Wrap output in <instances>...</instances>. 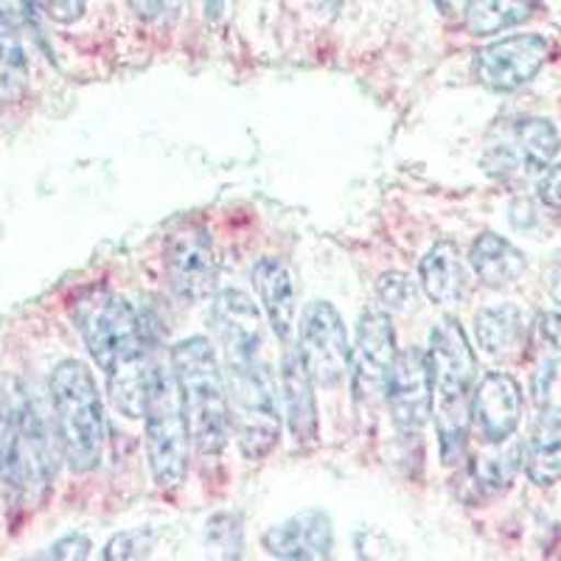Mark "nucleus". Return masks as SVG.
<instances>
[{
  "mask_svg": "<svg viewBox=\"0 0 561 561\" xmlns=\"http://www.w3.org/2000/svg\"><path fill=\"white\" fill-rule=\"evenodd\" d=\"M430 368H433V415L438 430L440 460L458 463L472 430V399L478 388V359L463 325L440 318L430 334Z\"/></svg>",
  "mask_w": 561,
  "mask_h": 561,
  "instance_id": "f257e3e1",
  "label": "nucleus"
},
{
  "mask_svg": "<svg viewBox=\"0 0 561 561\" xmlns=\"http://www.w3.org/2000/svg\"><path fill=\"white\" fill-rule=\"evenodd\" d=\"M192 444L203 458L219 455L230 435V404L225 370L205 337H188L172 351Z\"/></svg>",
  "mask_w": 561,
  "mask_h": 561,
  "instance_id": "f03ea898",
  "label": "nucleus"
},
{
  "mask_svg": "<svg viewBox=\"0 0 561 561\" xmlns=\"http://www.w3.org/2000/svg\"><path fill=\"white\" fill-rule=\"evenodd\" d=\"M57 438L77 474L93 472L104 449V408L96 379L79 359H65L51 374Z\"/></svg>",
  "mask_w": 561,
  "mask_h": 561,
  "instance_id": "7ed1b4c3",
  "label": "nucleus"
},
{
  "mask_svg": "<svg viewBox=\"0 0 561 561\" xmlns=\"http://www.w3.org/2000/svg\"><path fill=\"white\" fill-rule=\"evenodd\" d=\"M230 430L244 458L259 460L278 444L280 413L275 379L262 351H244L225 357Z\"/></svg>",
  "mask_w": 561,
  "mask_h": 561,
  "instance_id": "20e7f679",
  "label": "nucleus"
},
{
  "mask_svg": "<svg viewBox=\"0 0 561 561\" xmlns=\"http://www.w3.org/2000/svg\"><path fill=\"white\" fill-rule=\"evenodd\" d=\"M144 421H147V453L154 483L160 489H178L188 472L192 433H188L174 365H163L158 359L152 363Z\"/></svg>",
  "mask_w": 561,
  "mask_h": 561,
  "instance_id": "39448f33",
  "label": "nucleus"
},
{
  "mask_svg": "<svg viewBox=\"0 0 561 561\" xmlns=\"http://www.w3.org/2000/svg\"><path fill=\"white\" fill-rule=\"evenodd\" d=\"M73 323L104 374L147 354L144 325L127 300L110 289H90L73 304Z\"/></svg>",
  "mask_w": 561,
  "mask_h": 561,
  "instance_id": "423d86ee",
  "label": "nucleus"
},
{
  "mask_svg": "<svg viewBox=\"0 0 561 561\" xmlns=\"http://www.w3.org/2000/svg\"><path fill=\"white\" fill-rule=\"evenodd\" d=\"M559 149L556 127L545 118L505 122L491 133L485 144L483 167L497 180L539 178L548 172Z\"/></svg>",
  "mask_w": 561,
  "mask_h": 561,
  "instance_id": "0eeeda50",
  "label": "nucleus"
},
{
  "mask_svg": "<svg viewBox=\"0 0 561 561\" xmlns=\"http://www.w3.org/2000/svg\"><path fill=\"white\" fill-rule=\"evenodd\" d=\"M300 357L314 388H337L351 363L343 318L329 300H314L300 318Z\"/></svg>",
  "mask_w": 561,
  "mask_h": 561,
  "instance_id": "6e6552de",
  "label": "nucleus"
},
{
  "mask_svg": "<svg viewBox=\"0 0 561 561\" xmlns=\"http://www.w3.org/2000/svg\"><path fill=\"white\" fill-rule=\"evenodd\" d=\"M163 267L169 287L183 304H203L217 287V253L208 230L185 225L172 233L163 253Z\"/></svg>",
  "mask_w": 561,
  "mask_h": 561,
  "instance_id": "1a4fd4ad",
  "label": "nucleus"
},
{
  "mask_svg": "<svg viewBox=\"0 0 561 561\" xmlns=\"http://www.w3.org/2000/svg\"><path fill=\"white\" fill-rule=\"evenodd\" d=\"M385 393H388V408L399 433L419 435L427 427L433 419V368H430L427 351H399Z\"/></svg>",
  "mask_w": 561,
  "mask_h": 561,
  "instance_id": "9d476101",
  "label": "nucleus"
},
{
  "mask_svg": "<svg viewBox=\"0 0 561 561\" xmlns=\"http://www.w3.org/2000/svg\"><path fill=\"white\" fill-rule=\"evenodd\" d=\"M550 57V43L542 34H514L480 48L474 57V77L483 88L511 93L528 84Z\"/></svg>",
  "mask_w": 561,
  "mask_h": 561,
  "instance_id": "9b49d317",
  "label": "nucleus"
},
{
  "mask_svg": "<svg viewBox=\"0 0 561 561\" xmlns=\"http://www.w3.org/2000/svg\"><path fill=\"white\" fill-rule=\"evenodd\" d=\"M396 334L393 323L379 309H368L359 318L357 343L351 348V379L357 402L370 404L388 388L390 368L396 363Z\"/></svg>",
  "mask_w": 561,
  "mask_h": 561,
  "instance_id": "f8f14e48",
  "label": "nucleus"
},
{
  "mask_svg": "<svg viewBox=\"0 0 561 561\" xmlns=\"http://www.w3.org/2000/svg\"><path fill=\"white\" fill-rule=\"evenodd\" d=\"M519 419H523V390L517 379L491 370L474 388L472 399V424L483 444H505L511 435L517 433Z\"/></svg>",
  "mask_w": 561,
  "mask_h": 561,
  "instance_id": "ddd939ff",
  "label": "nucleus"
},
{
  "mask_svg": "<svg viewBox=\"0 0 561 561\" xmlns=\"http://www.w3.org/2000/svg\"><path fill=\"white\" fill-rule=\"evenodd\" d=\"M264 550L275 559L318 561L332 556V519L323 511H300L264 534Z\"/></svg>",
  "mask_w": 561,
  "mask_h": 561,
  "instance_id": "4468645a",
  "label": "nucleus"
},
{
  "mask_svg": "<svg viewBox=\"0 0 561 561\" xmlns=\"http://www.w3.org/2000/svg\"><path fill=\"white\" fill-rule=\"evenodd\" d=\"M23 388L14 379H0V478L12 491L32 489L23 433Z\"/></svg>",
  "mask_w": 561,
  "mask_h": 561,
  "instance_id": "2eb2a0df",
  "label": "nucleus"
},
{
  "mask_svg": "<svg viewBox=\"0 0 561 561\" xmlns=\"http://www.w3.org/2000/svg\"><path fill=\"white\" fill-rule=\"evenodd\" d=\"M214 332L222 343L225 357L228 354H244V351L264 348V323L262 312L253 300L239 289H225L214 304Z\"/></svg>",
  "mask_w": 561,
  "mask_h": 561,
  "instance_id": "dca6fc26",
  "label": "nucleus"
},
{
  "mask_svg": "<svg viewBox=\"0 0 561 561\" xmlns=\"http://www.w3.org/2000/svg\"><path fill=\"white\" fill-rule=\"evenodd\" d=\"M280 390H284V408H287L289 430L295 444H314L318 438V408H314V382L309 377L300 351L289 348L280 365Z\"/></svg>",
  "mask_w": 561,
  "mask_h": 561,
  "instance_id": "f3484780",
  "label": "nucleus"
},
{
  "mask_svg": "<svg viewBox=\"0 0 561 561\" xmlns=\"http://www.w3.org/2000/svg\"><path fill=\"white\" fill-rule=\"evenodd\" d=\"M253 284L270 325L278 340H289L295 329V284L278 259H262L253 267Z\"/></svg>",
  "mask_w": 561,
  "mask_h": 561,
  "instance_id": "a211bd4d",
  "label": "nucleus"
},
{
  "mask_svg": "<svg viewBox=\"0 0 561 561\" xmlns=\"http://www.w3.org/2000/svg\"><path fill=\"white\" fill-rule=\"evenodd\" d=\"M421 289L433 304L440 307H449V304H458L463 300L466 287H469V278H466V267L460 262V253L453 242L440 239L438 244H433L424 259H421Z\"/></svg>",
  "mask_w": 561,
  "mask_h": 561,
  "instance_id": "6ab92c4d",
  "label": "nucleus"
},
{
  "mask_svg": "<svg viewBox=\"0 0 561 561\" xmlns=\"http://www.w3.org/2000/svg\"><path fill=\"white\" fill-rule=\"evenodd\" d=\"M469 264H472L480 284L491 289L517 284L523 278L525 267H528L523 250H517L508 239L497 237V233H480L474 239L472 250H469Z\"/></svg>",
  "mask_w": 561,
  "mask_h": 561,
  "instance_id": "aec40b11",
  "label": "nucleus"
},
{
  "mask_svg": "<svg viewBox=\"0 0 561 561\" xmlns=\"http://www.w3.org/2000/svg\"><path fill=\"white\" fill-rule=\"evenodd\" d=\"M525 472L530 483L553 485L561 480V410L542 408V415L536 419L534 433L523 449Z\"/></svg>",
  "mask_w": 561,
  "mask_h": 561,
  "instance_id": "412c9836",
  "label": "nucleus"
},
{
  "mask_svg": "<svg viewBox=\"0 0 561 561\" xmlns=\"http://www.w3.org/2000/svg\"><path fill=\"white\" fill-rule=\"evenodd\" d=\"M478 345L494 359L514 357L525 343V314L517 304H497L474 314Z\"/></svg>",
  "mask_w": 561,
  "mask_h": 561,
  "instance_id": "4be33fe9",
  "label": "nucleus"
},
{
  "mask_svg": "<svg viewBox=\"0 0 561 561\" xmlns=\"http://www.w3.org/2000/svg\"><path fill=\"white\" fill-rule=\"evenodd\" d=\"M536 0H469L463 12V28L472 37H491L514 28L534 14Z\"/></svg>",
  "mask_w": 561,
  "mask_h": 561,
  "instance_id": "5701e85b",
  "label": "nucleus"
},
{
  "mask_svg": "<svg viewBox=\"0 0 561 561\" xmlns=\"http://www.w3.org/2000/svg\"><path fill=\"white\" fill-rule=\"evenodd\" d=\"M152 363L154 359L144 354V357L133 359V363L122 365L118 370L107 374L113 404L122 410V415H127V419H144L149 396V377H152Z\"/></svg>",
  "mask_w": 561,
  "mask_h": 561,
  "instance_id": "b1692460",
  "label": "nucleus"
},
{
  "mask_svg": "<svg viewBox=\"0 0 561 561\" xmlns=\"http://www.w3.org/2000/svg\"><path fill=\"white\" fill-rule=\"evenodd\" d=\"M28 57L14 20L0 9V93L18 96L26 88Z\"/></svg>",
  "mask_w": 561,
  "mask_h": 561,
  "instance_id": "393cba45",
  "label": "nucleus"
},
{
  "mask_svg": "<svg viewBox=\"0 0 561 561\" xmlns=\"http://www.w3.org/2000/svg\"><path fill=\"white\" fill-rule=\"evenodd\" d=\"M497 453L494 455H483L474 463V480H478L480 489L485 491H505L514 480L519 469V460H523V447L517 444H511V447H503V444H494Z\"/></svg>",
  "mask_w": 561,
  "mask_h": 561,
  "instance_id": "a878e982",
  "label": "nucleus"
},
{
  "mask_svg": "<svg viewBox=\"0 0 561 561\" xmlns=\"http://www.w3.org/2000/svg\"><path fill=\"white\" fill-rule=\"evenodd\" d=\"M377 295L390 312H413L419 307V289L404 273L379 275Z\"/></svg>",
  "mask_w": 561,
  "mask_h": 561,
  "instance_id": "bb28decb",
  "label": "nucleus"
},
{
  "mask_svg": "<svg viewBox=\"0 0 561 561\" xmlns=\"http://www.w3.org/2000/svg\"><path fill=\"white\" fill-rule=\"evenodd\" d=\"M152 550V534L149 530H127V534L113 536L104 548V559H140Z\"/></svg>",
  "mask_w": 561,
  "mask_h": 561,
  "instance_id": "cd10ccee",
  "label": "nucleus"
},
{
  "mask_svg": "<svg viewBox=\"0 0 561 561\" xmlns=\"http://www.w3.org/2000/svg\"><path fill=\"white\" fill-rule=\"evenodd\" d=\"M34 7L43 14H48L54 23L68 26V23H77V20L82 18L88 0H34Z\"/></svg>",
  "mask_w": 561,
  "mask_h": 561,
  "instance_id": "c85d7f7f",
  "label": "nucleus"
},
{
  "mask_svg": "<svg viewBox=\"0 0 561 561\" xmlns=\"http://www.w3.org/2000/svg\"><path fill=\"white\" fill-rule=\"evenodd\" d=\"M90 556V539L82 534H70L59 542H54L51 548L39 553V559H88Z\"/></svg>",
  "mask_w": 561,
  "mask_h": 561,
  "instance_id": "c756f323",
  "label": "nucleus"
},
{
  "mask_svg": "<svg viewBox=\"0 0 561 561\" xmlns=\"http://www.w3.org/2000/svg\"><path fill=\"white\" fill-rule=\"evenodd\" d=\"M135 12L147 20H163L178 9L180 0H129Z\"/></svg>",
  "mask_w": 561,
  "mask_h": 561,
  "instance_id": "7c9ffc66",
  "label": "nucleus"
},
{
  "mask_svg": "<svg viewBox=\"0 0 561 561\" xmlns=\"http://www.w3.org/2000/svg\"><path fill=\"white\" fill-rule=\"evenodd\" d=\"M536 332H539V337H542L548 345L561 348V314H553V312L539 314V320H536Z\"/></svg>",
  "mask_w": 561,
  "mask_h": 561,
  "instance_id": "2f4dec72",
  "label": "nucleus"
},
{
  "mask_svg": "<svg viewBox=\"0 0 561 561\" xmlns=\"http://www.w3.org/2000/svg\"><path fill=\"white\" fill-rule=\"evenodd\" d=\"M539 194H542V199L550 205V208L561 210V169H548V172H545Z\"/></svg>",
  "mask_w": 561,
  "mask_h": 561,
  "instance_id": "473e14b6",
  "label": "nucleus"
},
{
  "mask_svg": "<svg viewBox=\"0 0 561 561\" xmlns=\"http://www.w3.org/2000/svg\"><path fill=\"white\" fill-rule=\"evenodd\" d=\"M32 7H34V0H0V9H3L14 23H18V20H28Z\"/></svg>",
  "mask_w": 561,
  "mask_h": 561,
  "instance_id": "72a5a7b5",
  "label": "nucleus"
},
{
  "mask_svg": "<svg viewBox=\"0 0 561 561\" xmlns=\"http://www.w3.org/2000/svg\"><path fill=\"white\" fill-rule=\"evenodd\" d=\"M435 7L444 18H455V20H463L466 7H469V0H435Z\"/></svg>",
  "mask_w": 561,
  "mask_h": 561,
  "instance_id": "f704fd0d",
  "label": "nucleus"
},
{
  "mask_svg": "<svg viewBox=\"0 0 561 561\" xmlns=\"http://www.w3.org/2000/svg\"><path fill=\"white\" fill-rule=\"evenodd\" d=\"M548 289L550 295H553V300L561 307V255L556 259L553 264H550L548 270Z\"/></svg>",
  "mask_w": 561,
  "mask_h": 561,
  "instance_id": "c9c22d12",
  "label": "nucleus"
},
{
  "mask_svg": "<svg viewBox=\"0 0 561 561\" xmlns=\"http://www.w3.org/2000/svg\"><path fill=\"white\" fill-rule=\"evenodd\" d=\"M225 9V0H205V18L217 20Z\"/></svg>",
  "mask_w": 561,
  "mask_h": 561,
  "instance_id": "e433bc0d",
  "label": "nucleus"
}]
</instances>
